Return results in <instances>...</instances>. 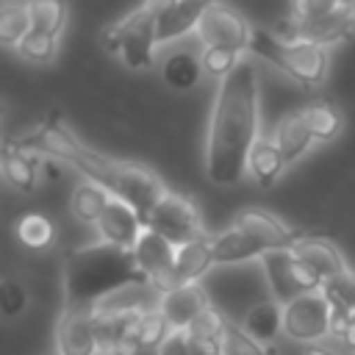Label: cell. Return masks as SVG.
<instances>
[{
    "mask_svg": "<svg viewBox=\"0 0 355 355\" xmlns=\"http://www.w3.org/2000/svg\"><path fill=\"white\" fill-rule=\"evenodd\" d=\"M258 255H263L261 244L236 225H230L225 233L214 236V261L216 263H241V261H250Z\"/></svg>",
    "mask_w": 355,
    "mask_h": 355,
    "instance_id": "cell-22",
    "label": "cell"
},
{
    "mask_svg": "<svg viewBox=\"0 0 355 355\" xmlns=\"http://www.w3.org/2000/svg\"><path fill=\"white\" fill-rule=\"evenodd\" d=\"M286 158L283 153L277 150L275 141L269 139H258L250 150V158H247V172L252 175V180L261 186V189H272L277 183V178L283 175L286 169Z\"/></svg>",
    "mask_w": 355,
    "mask_h": 355,
    "instance_id": "cell-21",
    "label": "cell"
},
{
    "mask_svg": "<svg viewBox=\"0 0 355 355\" xmlns=\"http://www.w3.org/2000/svg\"><path fill=\"white\" fill-rule=\"evenodd\" d=\"M324 291H327L336 302H341L344 308L355 311V275H352V272H349L347 277H341V280L327 283V286H324Z\"/></svg>",
    "mask_w": 355,
    "mask_h": 355,
    "instance_id": "cell-36",
    "label": "cell"
},
{
    "mask_svg": "<svg viewBox=\"0 0 355 355\" xmlns=\"http://www.w3.org/2000/svg\"><path fill=\"white\" fill-rule=\"evenodd\" d=\"M208 308H211V300L200 288V283L172 288V291L161 294V302H158V311L164 313V319L169 322L172 330H189L191 322Z\"/></svg>",
    "mask_w": 355,
    "mask_h": 355,
    "instance_id": "cell-15",
    "label": "cell"
},
{
    "mask_svg": "<svg viewBox=\"0 0 355 355\" xmlns=\"http://www.w3.org/2000/svg\"><path fill=\"white\" fill-rule=\"evenodd\" d=\"M200 67H202V75L225 80L239 67V50H233V47H202Z\"/></svg>",
    "mask_w": 355,
    "mask_h": 355,
    "instance_id": "cell-32",
    "label": "cell"
},
{
    "mask_svg": "<svg viewBox=\"0 0 355 355\" xmlns=\"http://www.w3.org/2000/svg\"><path fill=\"white\" fill-rule=\"evenodd\" d=\"M97 313L89 305H64L55 324V355H97Z\"/></svg>",
    "mask_w": 355,
    "mask_h": 355,
    "instance_id": "cell-10",
    "label": "cell"
},
{
    "mask_svg": "<svg viewBox=\"0 0 355 355\" xmlns=\"http://www.w3.org/2000/svg\"><path fill=\"white\" fill-rule=\"evenodd\" d=\"M283 333L300 344H316L333 333V302L327 291H313L283 305Z\"/></svg>",
    "mask_w": 355,
    "mask_h": 355,
    "instance_id": "cell-6",
    "label": "cell"
},
{
    "mask_svg": "<svg viewBox=\"0 0 355 355\" xmlns=\"http://www.w3.org/2000/svg\"><path fill=\"white\" fill-rule=\"evenodd\" d=\"M355 28V14L352 6H341L333 14L316 17V19H288L286 31H288V42H305V44H316V47H330L336 42H344Z\"/></svg>",
    "mask_w": 355,
    "mask_h": 355,
    "instance_id": "cell-12",
    "label": "cell"
},
{
    "mask_svg": "<svg viewBox=\"0 0 355 355\" xmlns=\"http://www.w3.org/2000/svg\"><path fill=\"white\" fill-rule=\"evenodd\" d=\"M263 272H266L269 291L280 305H288L291 300H297L302 294L322 291L327 286L324 277L291 250L266 252L263 255Z\"/></svg>",
    "mask_w": 355,
    "mask_h": 355,
    "instance_id": "cell-5",
    "label": "cell"
},
{
    "mask_svg": "<svg viewBox=\"0 0 355 355\" xmlns=\"http://www.w3.org/2000/svg\"><path fill=\"white\" fill-rule=\"evenodd\" d=\"M169 333H172V327L164 319V313L158 308H150V311L139 313V319L133 322V330L128 333V338H133L139 347H144V349L158 355V349H161V344L166 341Z\"/></svg>",
    "mask_w": 355,
    "mask_h": 355,
    "instance_id": "cell-25",
    "label": "cell"
},
{
    "mask_svg": "<svg viewBox=\"0 0 355 355\" xmlns=\"http://www.w3.org/2000/svg\"><path fill=\"white\" fill-rule=\"evenodd\" d=\"M272 141H275L277 150L283 153L286 164L300 161V158L308 153L311 141H313L302 111H288V114H283V116L275 122V136H272Z\"/></svg>",
    "mask_w": 355,
    "mask_h": 355,
    "instance_id": "cell-18",
    "label": "cell"
},
{
    "mask_svg": "<svg viewBox=\"0 0 355 355\" xmlns=\"http://www.w3.org/2000/svg\"><path fill=\"white\" fill-rule=\"evenodd\" d=\"M216 0H175L155 22V39L158 44L180 39L189 31H197L200 19L205 17V11L214 6Z\"/></svg>",
    "mask_w": 355,
    "mask_h": 355,
    "instance_id": "cell-16",
    "label": "cell"
},
{
    "mask_svg": "<svg viewBox=\"0 0 355 355\" xmlns=\"http://www.w3.org/2000/svg\"><path fill=\"white\" fill-rule=\"evenodd\" d=\"M302 355H341V352L333 349V347H324V344H308L302 349Z\"/></svg>",
    "mask_w": 355,
    "mask_h": 355,
    "instance_id": "cell-38",
    "label": "cell"
},
{
    "mask_svg": "<svg viewBox=\"0 0 355 355\" xmlns=\"http://www.w3.org/2000/svg\"><path fill=\"white\" fill-rule=\"evenodd\" d=\"M291 252H297L305 263H311V266L324 277V283H333V280H341V277L349 275V269H347L341 252H338L330 241H324V239L300 236L297 244L291 247Z\"/></svg>",
    "mask_w": 355,
    "mask_h": 355,
    "instance_id": "cell-17",
    "label": "cell"
},
{
    "mask_svg": "<svg viewBox=\"0 0 355 355\" xmlns=\"http://www.w3.org/2000/svg\"><path fill=\"white\" fill-rule=\"evenodd\" d=\"M233 225L241 227L244 233H250V236L261 244L263 255H266V252H275V250H291V247L297 244V239H300V233L288 230L277 216H272V214H266V211H258V208L241 211Z\"/></svg>",
    "mask_w": 355,
    "mask_h": 355,
    "instance_id": "cell-13",
    "label": "cell"
},
{
    "mask_svg": "<svg viewBox=\"0 0 355 355\" xmlns=\"http://www.w3.org/2000/svg\"><path fill=\"white\" fill-rule=\"evenodd\" d=\"M108 191H111L116 200L128 202V205L141 216L144 225H147L153 208H155V205L164 200V194H166L161 178H158L155 172H150L147 166L133 164V161H119L116 175H114V180H111Z\"/></svg>",
    "mask_w": 355,
    "mask_h": 355,
    "instance_id": "cell-7",
    "label": "cell"
},
{
    "mask_svg": "<svg viewBox=\"0 0 355 355\" xmlns=\"http://www.w3.org/2000/svg\"><path fill=\"white\" fill-rule=\"evenodd\" d=\"M341 341L355 349V311H352V316H349V322H347V327H344V333H341Z\"/></svg>",
    "mask_w": 355,
    "mask_h": 355,
    "instance_id": "cell-37",
    "label": "cell"
},
{
    "mask_svg": "<svg viewBox=\"0 0 355 355\" xmlns=\"http://www.w3.org/2000/svg\"><path fill=\"white\" fill-rule=\"evenodd\" d=\"M111 200H114V194H111L105 186H100V183H94V180H83V183L72 191L69 208H72V214H75L78 222H83V225H97L100 216L105 214V208L111 205Z\"/></svg>",
    "mask_w": 355,
    "mask_h": 355,
    "instance_id": "cell-23",
    "label": "cell"
},
{
    "mask_svg": "<svg viewBox=\"0 0 355 355\" xmlns=\"http://www.w3.org/2000/svg\"><path fill=\"white\" fill-rule=\"evenodd\" d=\"M14 233L19 239L22 247L33 250V252H42L47 250L53 241H55V225L47 214H39V211H31V214H22L14 225Z\"/></svg>",
    "mask_w": 355,
    "mask_h": 355,
    "instance_id": "cell-24",
    "label": "cell"
},
{
    "mask_svg": "<svg viewBox=\"0 0 355 355\" xmlns=\"http://www.w3.org/2000/svg\"><path fill=\"white\" fill-rule=\"evenodd\" d=\"M25 305H28V291H25V286L17 283V280H11V277H6V280L0 283V311H3V316H6V319H14L17 313L25 311Z\"/></svg>",
    "mask_w": 355,
    "mask_h": 355,
    "instance_id": "cell-34",
    "label": "cell"
},
{
    "mask_svg": "<svg viewBox=\"0 0 355 355\" xmlns=\"http://www.w3.org/2000/svg\"><path fill=\"white\" fill-rule=\"evenodd\" d=\"M250 53L261 55L263 61H269L272 67H277L280 72H286L288 78H294L302 86H319L327 78V67H330L327 47L288 42L263 28H252Z\"/></svg>",
    "mask_w": 355,
    "mask_h": 355,
    "instance_id": "cell-3",
    "label": "cell"
},
{
    "mask_svg": "<svg viewBox=\"0 0 355 355\" xmlns=\"http://www.w3.org/2000/svg\"><path fill=\"white\" fill-rule=\"evenodd\" d=\"M31 31H33V25H31V14H28L25 3L3 6V14H0V42L6 47H19V42Z\"/></svg>",
    "mask_w": 355,
    "mask_h": 355,
    "instance_id": "cell-29",
    "label": "cell"
},
{
    "mask_svg": "<svg viewBox=\"0 0 355 355\" xmlns=\"http://www.w3.org/2000/svg\"><path fill=\"white\" fill-rule=\"evenodd\" d=\"M17 53L31 64H50L53 55L58 53V36L55 33H44V31H31L19 42Z\"/></svg>",
    "mask_w": 355,
    "mask_h": 355,
    "instance_id": "cell-31",
    "label": "cell"
},
{
    "mask_svg": "<svg viewBox=\"0 0 355 355\" xmlns=\"http://www.w3.org/2000/svg\"><path fill=\"white\" fill-rule=\"evenodd\" d=\"M302 116L308 122V130L313 136V141H333L341 128H344V116L333 103H311L308 108H302Z\"/></svg>",
    "mask_w": 355,
    "mask_h": 355,
    "instance_id": "cell-26",
    "label": "cell"
},
{
    "mask_svg": "<svg viewBox=\"0 0 355 355\" xmlns=\"http://www.w3.org/2000/svg\"><path fill=\"white\" fill-rule=\"evenodd\" d=\"M155 22H158V14L147 3H141L116 25H111L103 42L111 53H119L130 69H147L153 64V50L158 44Z\"/></svg>",
    "mask_w": 355,
    "mask_h": 355,
    "instance_id": "cell-4",
    "label": "cell"
},
{
    "mask_svg": "<svg viewBox=\"0 0 355 355\" xmlns=\"http://www.w3.org/2000/svg\"><path fill=\"white\" fill-rule=\"evenodd\" d=\"M161 75L172 89H191V86H197L202 67H200V58H194L189 53H175L164 61Z\"/></svg>",
    "mask_w": 355,
    "mask_h": 355,
    "instance_id": "cell-28",
    "label": "cell"
},
{
    "mask_svg": "<svg viewBox=\"0 0 355 355\" xmlns=\"http://www.w3.org/2000/svg\"><path fill=\"white\" fill-rule=\"evenodd\" d=\"M28 14H31V25L33 31H44V33H61L64 22H67V6L64 0H28Z\"/></svg>",
    "mask_w": 355,
    "mask_h": 355,
    "instance_id": "cell-30",
    "label": "cell"
},
{
    "mask_svg": "<svg viewBox=\"0 0 355 355\" xmlns=\"http://www.w3.org/2000/svg\"><path fill=\"white\" fill-rule=\"evenodd\" d=\"M347 3H349V0H347Z\"/></svg>",
    "mask_w": 355,
    "mask_h": 355,
    "instance_id": "cell-40",
    "label": "cell"
},
{
    "mask_svg": "<svg viewBox=\"0 0 355 355\" xmlns=\"http://www.w3.org/2000/svg\"><path fill=\"white\" fill-rule=\"evenodd\" d=\"M349 6H352V14H355V0H349Z\"/></svg>",
    "mask_w": 355,
    "mask_h": 355,
    "instance_id": "cell-39",
    "label": "cell"
},
{
    "mask_svg": "<svg viewBox=\"0 0 355 355\" xmlns=\"http://www.w3.org/2000/svg\"><path fill=\"white\" fill-rule=\"evenodd\" d=\"M147 225L141 222V216L122 200H111V205L105 208V214L100 216L97 222V233H100V241L105 244H114L119 250H133L141 230Z\"/></svg>",
    "mask_w": 355,
    "mask_h": 355,
    "instance_id": "cell-14",
    "label": "cell"
},
{
    "mask_svg": "<svg viewBox=\"0 0 355 355\" xmlns=\"http://www.w3.org/2000/svg\"><path fill=\"white\" fill-rule=\"evenodd\" d=\"M225 355H266V349H263V344L250 338L241 327L227 324V330H225Z\"/></svg>",
    "mask_w": 355,
    "mask_h": 355,
    "instance_id": "cell-35",
    "label": "cell"
},
{
    "mask_svg": "<svg viewBox=\"0 0 355 355\" xmlns=\"http://www.w3.org/2000/svg\"><path fill=\"white\" fill-rule=\"evenodd\" d=\"M214 239L202 236L194 239L183 247H178V261H175V272H178V283L189 286V283H200V277L214 266Z\"/></svg>",
    "mask_w": 355,
    "mask_h": 355,
    "instance_id": "cell-19",
    "label": "cell"
},
{
    "mask_svg": "<svg viewBox=\"0 0 355 355\" xmlns=\"http://www.w3.org/2000/svg\"><path fill=\"white\" fill-rule=\"evenodd\" d=\"M241 330L255 338L258 344H272L280 333H283V305L277 300H266V302H255L244 319H241Z\"/></svg>",
    "mask_w": 355,
    "mask_h": 355,
    "instance_id": "cell-20",
    "label": "cell"
},
{
    "mask_svg": "<svg viewBox=\"0 0 355 355\" xmlns=\"http://www.w3.org/2000/svg\"><path fill=\"white\" fill-rule=\"evenodd\" d=\"M147 227L155 230V233H161L175 247H183V244L205 236L197 205L189 197L175 194V191H166L164 200L153 208V214L147 219Z\"/></svg>",
    "mask_w": 355,
    "mask_h": 355,
    "instance_id": "cell-8",
    "label": "cell"
},
{
    "mask_svg": "<svg viewBox=\"0 0 355 355\" xmlns=\"http://www.w3.org/2000/svg\"><path fill=\"white\" fill-rule=\"evenodd\" d=\"M258 75L252 64H239L219 80L205 136V175L214 186H236L258 141Z\"/></svg>",
    "mask_w": 355,
    "mask_h": 355,
    "instance_id": "cell-1",
    "label": "cell"
},
{
    "mask_svg": "<svg viewBox=\"0 0 355 355\" xmlns=\"http://www.w3.org/2000/svg\"><path fill=\"white\" fill-rule=\"evenodd\" d=\"M197 36L205 47H233V50H250V39H252V28L250 22L230 6H225L222 0H216L205 17L197 25Z\"/></svg>",
    "mask_w": 355,
    "mask_h": 355,
    "instance_id": "cell-11",
    "label": "cell"
},
{
    "mask_svg": "<svg viewBox=\"0 0 355 355\" xmlns=\"http://www.w3.org/2000/svg\"><path fill=\"white\" fill-rule=\"evenodd\" d=\"M147 280L130 250H119L114 244L97 241L86 244L67 255L64 261V300L67 305H89L94 308L100 300L114 291Z\"/></svg>",
    "mask_w": 355,
    "mask_h": 355,
    "instance_id": "cell-2",
    "label": "cell"
},
{
    "mask_svg": "<svg viewBox=\"0 0 355 355\" xmlns=\"http://www.w3.org/2000/svg\"><path fill=\"white\" fill-rule=\"evenodd\" d=\"M133 261L139 266V272L147 277V283L158 291L166 294L172 288H180L178 283V272H175V261H178V247L172 241H166L161 233L144 227L136 247L130 250Z\"/></svg>",
    "mask_w": 355,
    "mask_h": 355,
    "instance_id": "cell-9",
    "label": "cell"
},
{
    "mask_svg": "<svg viewBox=\"0 0 355 355\" xmlns=\"http://www.w3.org/2000/svg\"><path fill=\"white\" fill-rule=\"evenodd\" d=\"M3 178L17 191H25V194L33 191V186H36V161L31 155H25V150L6 147V153H3Z\"/></svg>",
    "mask_w": 355,
    "mask_h": 355,
    "instance_id": "cell-27",
    "label": "cell"
},
{
    "mask_svg": "<svg viewBox=\"0 0 355 355\" xmlns=\"http://www.w3.org/2000/svg\"><path fill=\"white\" fill-rule=\"evenodd\" d=\"M341 6H349V3L347 0H291L288 19H297V22L316 19V17H324V14L338 11Z\"/></svg>",
    "mask_w": 355,
    "mask_h": 355,
    "instance_id": "cell-33",
    "label": "cell"
}]
</instances>
